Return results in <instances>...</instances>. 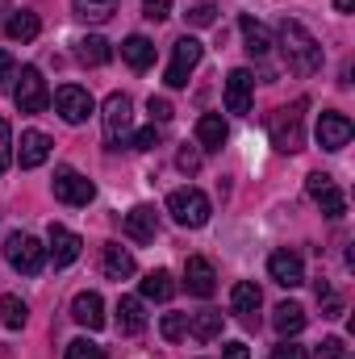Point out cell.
<instances>
[{
  "mask_svg": "<svg viewBox=\"0 0 355 359\" xmlns=\"http://www.w3.org/2000/svg\"><path fill=\"white\" fill-rule=\"evenodd\" d=\"M159 334H163L168 343H180V339L188 334V318H184V313H163V322H159Z\"/></svg>",
  "mask_w": 355,
  "mask_h": 359,
  "instance_id": "obj_32",
  "label": "cell"
},
{
  "mask_svg": "<svg viewBox=\"0 0 355 359\" xmlns=\"http://www.w3.org/2000/svg\"><path fill=\"white\" fill-rule=\"evenodd\" d=\"M4 259H8V268L21 271V276H38L42 264H46V247L34 234H8L4 238Z\"/></svg>",
  "mask_w": 355,
  "mask_h": 359,
  "instance_id": "obj_3",
  "label": "cell"
},
{
  "mask_svg": "<svg viewBox=\"0 0 355 359\" xmlns=\"http://www.w3.org/2000/svg\"><path fill=\"white\" fill-rule=\"evenodd\" d=\"M260 305H264V297H260V288L251 284V280H239L234 288H230V309L247 322V326H255V313H260Z\"/></svg>",
  "mask_w": 355,
  "mask_h": 359,
  "instance_id": "obj_18",
  "label": "cell"
},
{
  "mask_svg": "<svg viewBox=\"0 0 355 359\" xmlns=\"http://www.w3.org/2000/svg\"><path fill=\"white\" fill-rule=\"evenodd\" d=\"M121 230H126V238H134V243H155V234H159V209H155V205H134V209L126 213Z\"/></svg>",
  "mask_w": 355,
  "mask_h": 359,
  "instance_id": "obj_12",
  "label": "cell"
},
{
  "mask_svg": "<svg viewBox=\"0 0 355 359\" xmlns=\"http://www.w3.org/2000/svg\"><path fill=\"white\" fill-rule=\"evenodd\" d=\"M239 29H243V42H247V55L251 59H264L267 50H272V34L264 29V21H255L251 13L239 17Z\"/></svg>",
  "mask_w": 355,
  "mask_h": 359,
  "instance_id": "obj_23",
  "label": "cell"
},
{
  "mask_svg": "<svg viewBox=\"0 0 355 359\" xmlns=\"http://www.w3.org/2000/svg\"><path fill=\"white\" fill-rule=\"evenodd\" d=\"M147 113H151V126H163V121H172V100L151 96V100H147Z\"/></svg>",
  "mask_w": 355,
  "mask_h": 359,
  "instance_id": "obj_38",
  "label": "cell"
},
{
  "mask_svg": "<svg viewBox=\"0 0 355 359\" xmlns=\"http://www.w3.org/2000/svg\"><path fill=\"white\" fill-rule=\"evenodd\" d=\"M0 322H4L8 330H21V326L29 322V305H25L21 297H13V292L0 297Z\"/></svg>",
  "mask_w": 355,
  "mask_h": 359,
  "instance_id": "obj_30",
  "label": "cell"
},
{
  "mask_svg": "<svg viewBox=\"0 0 355 359\" xmlns=\"http://www.w3.org/2000/svg\"><path fill=\"white\" fill-rule=\"evenodd\" d=\"M176 168L184 172V176H196V172H201V151H196V147H180Z\"/></svg>",
  "mask_w": 355,
  "mask_h": 359,
  "instance_id": "obj_37",
  "label": "cell"
},
{
  "mask_svg": "<svg viewBox=\"0 0 355 359\" xmlns=\"http://www.w3.org/2000/svg\"><path fill=\"white\" fill-rule=\"evenodd\" d=\"M51 159V138L42 130H25L21 134V147H17V163L29 172V168H42Z\"/></svg>",
  "mask_w": 355,
  "mask_h": 359,
  "instance_id": "obj_17",
  "label": "cell"
},
{
  "mask_svg": "<svg viewBox=\"0 0 355 359\" xmlns=\"http://www.w3.org/2000/svg\"><path fill=\"white\" fill-rule=\"evenodd\" d=\"M80 21H109L117 13V0H72Z\"/></svg>",
  "mask_w": 355,
  "mask_h": 359,
  "instance_id": "obj_31",
  "label": "cell"
},
{
  "mask_svg": "<svg viewBox=\"0 0 355 359\" xmlns=\"http://www.w3.org/2000/svg\"><path fill=\"white\" fill-rule=\"evenodd\" d=\"M301 109L305 104H293V109H276L272 121H267V134L276 142V151H301L305 147V130H301Z\"/></svg>",
  "mask_w": 355,
  "mask_h": 359,
  "instance_id": "obj_5",
  "label": "cell"
},
{
  "mask_svg": "<svg viewBox=\"0 0 355 359\" xmlns=\"http://www.w3.org/2000/svg\"><path fill=\"white\" fill-rule=\"evenodd\" d=\"M226 138H230V126L222 121V113H205V117L196 121V142H201L205 151H222Z\"/></svg>",
  "mask_w": 355,
  "mask_h": 359,
  "instance_id": "obj_21",
  "label": "cell"
},
{
  "mask_svg": "<svg viewBox=\"0 0 355 359\" xmlns=\"http://www.w3.org/2000/svg\"><path fill=\"white\" fill-rule=\"evenodd\" d=\"M100 268H105L109 280H130L134 276V255L121 243H105L100 247Z\"/></svg>",
  "mask_w": 355,
  "mask_h": 359,
  "instance_id": "obj_19",
  "label": "cell"
},
{
  "mask_svg": "<svg viewBox=\"0 0 355 359\" xmlns=\"http://www.w3.org/2000/svg\"><path fill=\"white\" fill-rule=\"evenodd\" d=\"M117 330H121V334H142V330H147L142 297H121V301H117Z\"/></svg>",
  "mask_w": 355,
  "mask_h": 359,
  "instance_id": "obj_22",
  "label": "cell"
},
{
  "mask_svg": "<svg viewBox=\"0 0 355 359\" xmlns=\"http://www.w3.org/2000/svg\"><path fill=\"white\" fill-rule=\"evenodd\" d=\"M184 284H188L192 297H213V288H217V271H213L209 259L192 255V259L184 264Z\"/></svg>",
  "mask_w": 355,
  "mask_h": 359,
  "instance_id": "obj_16",
  "label": "cell"
},
{
  "mask_svg": "<svg viewBox=\"0 0 355 359\" xmlns=\"http://www.w3.org/2000/svg\"><path fill=\"white\" fill-rule=\"evenodd\" d=\"M76 46H80V50H76V55H80V63H88V67H105V63L113 59V46H109L100 34H88V38H80Z\"/></svg>",
  "mask_w": 355,
  "mask_h": 359,
  "instance_id": "obj_29",
  "label": "cell"
},
{
  "mask_svg": "<svg viewBox=\"0 0 355 359\" xmlns=\"http://www.w3.org/2000/svg\"><path fill=\"white\" fill-rule=\"evenodd\" d=\"M142 17H151V21L172 17V0H142Z\"/></svg>",
  "mask_w": 355,
  "mask_h": 359,
  "instance_id": "obj_40",
  "label": "cell"
},
{
  "mask_svg": "<svg viewBox=\"0 0 355 359\" xmlns=\"http://www.w3.org/2000/svg\"><path fill=\"white\" fill-rule=\"evenodd\" d=\"M305 192L314 196V205H318L326 217H343V213H347V196H343V188L335 184V176L314 172V176L305 180Z\"/></svg>",
  "mask_w": 355,
  "mask_h": 359,
  "instance_id": "obj_9",
  "label": "cell"
},
{
  "mask_svg": "<svg viewBox=\"0 0 355 359\" xmlns=\"http://www.w3.org/2000/svg\"><path fill=\"white\" fill-rule=\"evenodd\" d=\"M63 359H105V347H100V343H92V339H72Z\"/></svg>",
  "mask_w": 355,
  "mask_h": 359,
  "instance_id": "obj_33",
  "label": "cell"
},
{
  "mask_svg": "<svg viewBox=\"0 0 355 359\" xmlns=\"http://www.w3.org/2000/svg\"><path fill=\"white\" fill-rule=\"evenodd\" d=\"M72 318H76L80 326H88V330H100V326H105V301H100V292H76Z\"/></svg>",
  "mask_w": 355,
  "mask_h": 359,
  "instance_id": "obj_20",
  "label": "cell"
},
{
  "mask_svg": "<svg viewBox=\"0 0 355 359\" xmlns=\"http://www.w3.org/2000/svg\"><path fill=\"white\" fill-rule=\"evenodd\" d=\"M251 96H255V76L247 67H234L226 76V109L243 117V113H251Z\"/></svg>",
  "mask_w": 355,
  "mask_h": 359,
  "instance_id": "obj_13",
  "label": "cell"
},
{
  "mask_svg": "<svg viewBox=\"0 0 355 359\" xmlns=\"http://www.w3.org/2000/svg\"><path fill=\"white\" fill-rule=\"evenodd\" d=\"M314 355H318V359H351V355H347V343H343V339H322V347H318Z\"/></svg>",
  "mask_w": 355,
  "mask_h": 359,
  "instance_id": "obj_39",
  "label": "cell"
},
{
  "mask_svg": "<svg viewBox=\"0 0 355 359\" xmlns=\"http://www.w3.org/2000/svg\"><path fill=\"white\" fill-rule=\"evenodd\" d=\"M13 104L21 113H42L51 104V88H46V80H42L38 67H21V80L13 88Z\"/></svg>",
  "mask_w": 355,
  "mask_h": 359,
  "instance_id": "obj_7",
  "label": "cell"
},
{
  "mask_svg": "<svg viewBox=\"0 0 355 359\" xmlns=\"http://www.w3.org/2000/svg\"><path fill=\"white\" fill-rule=\"evenodd\" d=\"M222 359H251V351H247V343H226Z\"/></svg>",
  "mask_w": 355,
  "mask_h": 359,
  "instance_id": "obj_42",
  "label": "cell"
},
{
  "mask_svg": "<svg viewBox=\"0 0 355 359\" xmlns=\"http://www.w3.org/2000/svg\"><path fill=\"white\" fill-rule=\"evenodd\" d=\"M51 188H55V201H63V205H88L96 196V184L88 176H80L76 168H59Z\"/></svg>",
  "mask_w": 355,
  "mask_h": 359,
  "instance_id": "obj_10",
  "label": "cell"
},
{
  "mask_svg": "<svg viewBox=\"0 0 355 359\" xmlns=\"http://www.w3.org/2000/svg\"><path fill=\"white\" fill-rule=\"evenodd\" d=\"M335 8H339V13H351V8H355V0H335Z\"/></svg>",
  "mask_w": 355,
  "mask_h": 359,
  "instance_id": "obj_44",
  "label": "cell"
},
{
  "mask_svg": "<svg viewBox=\"0 0 355 359\" xmlns=\"http://www.w3.org/2000/svg\"><path fill=\"white\" fill-rule=\"evenodd\" d=\"M121 59H126L134 72H147V67L155 63V42L142 38V34H130V38L121 42Z\"/></svg>",
  "mask_w": 355,
  "mask_h": 359,
  "instance_id": "obj_24",
  "label": "cell"
},
{
  "mask_svg": "<svg viewBox=\"0 0 355 359\" xmlns=\"http://www.w3.org/2000/svg\"><path fill=\"white\" fill-rule=\"evenodd\" d=\"M138 288H142V301H172L176 297V280H172V271H163V268L147 271V280Z\"/></svg>",
  "mask_w": 355,
  "mask_h": 359,
  "instance_id": "obj_27",
  "label": "cell"
},
{
  "mask_svg": "<svg viewBox=\"0 0 355 359\" xmlns=\"http://www.w3.org/2000/svg\"><path fill=\"white\" fill-rule=\"evenodd\" d=\"M272 359H309V355H305V347H297L293 339H284L280 347H272Z\"/></svg>",
  "mask_w": 355,
  "mask_h": 359,
  "instance_id": "obj_41",
  "label": "cell"
},
{
  "mask_svg": "<svg viewBox=\"0 0 355 359\" xmlns=\"http://www.w3.org/2000/svg\"><path fill=\"white\" fill-rule=\"evenodd\" d=\"M267 276H272L280 288H297V284H305V264H301V255H293V251H272Z\"/></svg>",
  "mask_w": 355,
  "mask_h": 359,
  "instance_id": "obj_14",
  "label": "cell"
},
{
  "mask_svg": "<svg viewBox=\"0 0 355 359\" xmlns=\"http://www.w3.org/2000/svg\"><path fill=\"white\" fill-rule=\"evenodd\" d=\"M55 109H59V117H63L67 126H84L92 113H96V100H92V92L80 88V84H63V88L55 92Z\"/></svg>",
  "mask_w": 355,
  "mask_h": 359,
  "instance_id": "obj_8",
  "label": "cell"
},
{
  "mask_svg": "<svg viewBox=\"0 0 355 359\" xmlns=\"http://www.w3.org/2000/svg\"><path fill=\"white\" fill-rule=\"evenodd\" d=\"M280 50H284V63L293 76H314L322 67V46L301 21H288V17L280 21Z\"/></svg>",
  "mask_w": 355,
  "mask_h": 359,
  "instance_id": "obj_1",
  "label": "cell"
},
{
  "mask_svg": "<svg viewBox=\"0 0 355 359\" xmlns=\"http://www.w3.org/2000/svg\"><path fill=\"white\" fill-rule=\"evenodd\" d=\"M184 17H188V25L205 29V25H213V21H217V8H213V4H192V8H188Z\"/></svg>",
  "mask_w": 355,
  "mask_h": 359,
  "instance_id": "obj_34",
  "label": "cell"
},
{
  "mask_svg": "<svg viewBox=\"0 0 355 359\" xmlns=\"http://www.w3.org/2000/svg\"><path fill=\"white\" fill-rule=\"evenodd\" d=\"M126 147H130V151H151V147H159V130H155V126H147V130L130 134V138H126Z\"/></svg>",
  "mask_w": 355,
  "mask_h": 359,
  "instance_id": "obj_35",
  "label": "cell"
},
{
  "mask_svg": "<svg viewBox=\"0 0 355 359\" xmlns=\"http://www.w3.org/2000/svg\"><path fill=\"white\" fill-rule=\"evenodd\" d=\"M351 134H355L351 117H343V113H335V109L318 113V147H322V151H343V147L351 142Z\"/></svg>",
  "mask_w": 355,
  "mask_h": 359,
  "instance_id": "obj_11",
  "label": "cell"
},
{
  "mask_svg": "<svg viewBox=\"0 0 355 359\" xmlns=\"http://www.w3.org/2000/svg\"><path fill=\"white\" fill-rule=\"evenodd\" d=\"M80 251H84V238H80V234H72L67 226H51V247H46V255L55 259V268L76 264Z\"/></svg>",
  "mask_w": 355,
  "mask_h": 359,
  "instance_id": "obj_15",
  "label": "cell"
},
{
  "mask_svg": "<svg viewBox=\"0 0 355 359\" xmlns=\"http://www.w3.org/2000/svg\"><path fill=\"white\" fill-rule=\"evenodd\" d=\"M105 147L109 151H117V147H126V138H130V121H134V104H130V96L126 92H113L109 100H105Z\"/></svg>",
  "mask_w": 355,
  "mask_h": 359,
  "instance_id": "obj_4",
  "label": "cell"
},
{
  "mask_svg": "<svg viewBox=\"0 0 355 359\" xmlns=\"http://www.w3.org/2000/svg\"><path fill=\"white\" fill-rule=\"evenodd\" d=\"M188 334H192L196 343H213V339H222V313H217V309H201V313H192V318H188Z\"/></svg>",
  "mask_w": 355,
  "mask_h": 359,
  "instance_id": "obj_26",
  "label": "cell"
},
{
  "mask_svg": "<svg viewBox=\"0 0 355 359\" xmlns=\"http://www.w3.org/2000/svg\"><path fill=\"white\" fill-rule=\"evenodd\" d=\"M272 326H276V334H280V339H293V334H301V330H305V309H301L297 301H284V305H276Z\"/></svg>",
  "mask_w": 355,
  "mask_h": 359,
  "instance_id": "obj_25",
  "label": "cell"
},
{
  "mask_svg": "<svg viewBox=\"0 0 355 359\" xmlns=\"http://www.w3.org/2000/svg\"><path fill=\"white\" fill-rule=\"evenodd\" d=\"M201 55H205V46H201L196 38H188V34H184L176 46H172V63H168V72H163V84H168V88H184V84H188V76L196 72Z\"/></svg>",
  "mask_w": 355,
  "mask_h": 359,
  "instance_id": "obj_6",
  "label": "cell"
},
{
  "mask_svg": "<svg viewBox=\"0 0 355 359\" xmlns=\"http://www.w3.org/2000/svg\"><path fill=\"white\" fill-rule=\"evenodd\" d=\"M8 163H13V126L0 117V176L8 172Z\"/></svg>",
  "mask_w": 355,
  "mask_h": 359,
  "instance_id": "obj_36",
  "label": "cell"
},
{
  "mask_svg": "<svg viewBox=\"0 0 355 359\" xmlns=\"http://www.w3.org/2000/svg\"><path fill=\"white\" fill-rule=\"evenodd\" d=\"M4 34H8L13 42H34V38L42 34V21H38V13H29V8H21V13H13V17H8V25H4Z\"/></svg>",
  "mask_w": 355,
  "mask_h": 359,
  "instance_id": "obj_28",
  "label": "cell"
},
{
  "mask_svg": "<svg viewBox=\"0 0 355 359\" xmlns=\"http://www.w3.org/2000/svg\"><path fill=\"white\" fill-rule=\"evenodd\" d=\"M168 213H172V222L176 226H188V230H201L205 222H209V196L201 192V188H176L172 196H168Z\"/></svg>",
  "mask_w": 355,
  "mask_h": 359,
  "instance_id": "obj_2",
  "label": "cell"
},
{
  "mask_svg": "<svg viewBox=\"0 0 355 359\" xmlns=\"http://www.w3.org/2000/svg\"><path fill=\"white\" fill-rule=\"evenodd\" d=\"M8 76H13V55H8V50H0V84H4Z\"/></svg>",
  "mask_w": 355,
  "mask_h": 359,
  "instance_id": "obj_43",
  "label": "cell"
}]
</instances>
